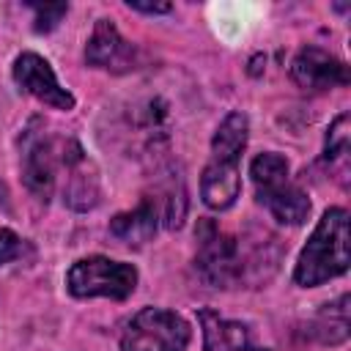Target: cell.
<instances>
[{"instance_id": "1", "label": "cell", "mask_w": 351, "mask_h": 351, "mask_svg": "<svg viewBox=\"0 0 351 351\" xmlns=\"http://www.w3.org/2000/svg\"><path fill=\"white\" fill-rule=\"evenodd\" d=\"M195 239V271L211 288H255L274 274L280 261V247L274 236L228 233L208 217L197 222Z\"/></svg>"}, {"instance_id": "2", "label": "cell", "mask_w": 351, "mask_h": 351, "mask_svg": "<svg viewBox=\"0 0 351 351\" xmlns=\"http://www.w3.org/2000/svg\"><path fill=\"white\" fill-rule=\"evenodd\" d=\"M351 252H348V211L332 206L321 214L318 225L313 228L307 244L302 247L293 282L302 288H315L326 280H335L348 271Z\"/></svg>"}, {"instance_id": "3", "label": "cell", "mask_w": 351, "mask_h": 351, "mask_svg": "<svg viewBox=\"0 0 351 351\" xmlns=\"http://www.w3.org/2000/svg\"><path fill=\"white\" fill-rule=\"evenodd\" d=\"M258 203L282 225H302L310 217L307 192L291 178V165L277 151H263L250 162Z\"/></svg>"}, {"instance_id": "4", "label": "cell", "mask_w": 351, "mask_h": 351, "mask_svg": "<svg viewBox=\"0 0 351 351\" xmlns=\"http://www.w3.org/2000/svg\"><path fill=\"white\" fill-rule=\"evenodd\" d=\"M137 269L123 261H112L104 255H88L71 263L66 271V291L74 299H115L123 302L137 288Z\"/></svg>"}, {"instance_id": "5", "label": "cell", "mask_w": 351, "mask_h": 351, "mask_svg": "<svg viewBox=\"0 0 351 351\" xmlns=\"http://www.w3.org/2000/svg\"><path fill=\"white\" fill-rule=\"evenodd\" d=\"M192 329L176 313L165 307H143L121 332V351H184Z\"/></svg>"}, {"instance_id": "6", "label": "cell", "mask_w": 351, "mask_h": 351, "mask_svg": "<svg viewBox=\"0 0 351 351\" xmlns=\"http://www.w3.org/2000/svg\"><path fill=\"white\" fill-rule=\"evenodd\" d=\"M60 151H63V137H52L41 118H33L22 134V181L36 195V200H49L55 186H58V173H60Z\"/></svg>"}, {"instance_id": "7", "label": "cell", "mask_w": 351, "mask_h": 351, "mask_svg": "<svg viewBox=\"0 0 351 351\" xmlns=\"http://www.w3.org/2000/svg\"><path fill=\"white\" fill-rule=\"evenodd\" d=\"M60 170H63V203L74 211H90L101 200V181L96 165L88 159L82 145L74 137H63L60 151Z\"/></svg>"}, {"instance_id": "8", "label": "cell", "mask_w": 351, "mask_h": 351, "mask_svg": "<svg viewBox=\"0 0 351 351\" xmlns=\"http://www.w3.org/2000/svg\"><path fill=\"white\" fill-rule=\"evenodd\" d=\"M11 74H14V82L19 85L22 93H27V96H33V99H38V101H44V104H49L55 110H66V112L74 110V104H77L74 93L66 90L58 82L49 60L41 58L38 52H22V55H16Z\"/></svg>"}, {"instance_id": "9", "label": "cell", "mask_w": 351, "mask_h": 351, "mask_svg": "<svg viewBox=\"0 0 351 351\" xmlns=\"http://www.w3.org/2000/svg\"><path fill=\"white\" fill-rule=\"evenodd\" d=\"M291 77L302 90H329L351 82L346 60L321 47H302L291 60Z\"/></svg>"}, {"instance_id": "10", "label": "cell", "mask_w": 351, "mask_h": 351, "mask_svg": "<svg viewBox=\"0 0 351 351\" xmlns=\"http://www.w3.org/2000/svg\"><path fill=\"white\" fill-rule=\"evenodd\" d=\"M85 63L93 69L123 74L137 66V49L121 36L112 19H96L93 33L85 44Z\"/></svg>"}, {"instance_id": "11", "label": "cell", "mask_w": 351, "mask_h": 351, "mask_svg": "<svg viewBox=\"0 0 351 351\" xmlns=\"http://www.w3.org/2000/svg\"><path fill=\"white\" fill-rule=\"evenodd\" d=\"M241 195V176H239V159L211 156L200 176V197L208 208L225 211L236 203Z\"/></svg>"}, {"instance_id": "12", "label": "cell", "mask_w": 351, "mask_h": 351, "mask_svg": "<svg viewBox=\"0 0 351 351\" xmlns=\"http://www.w3.org/2000/svg\"><path fill=\"white\" fill-rule=\"evenodd\" d=\"M203 329V348L206 351H269L252 340V332L241 321L222 318L217 310L203 307L197 313Z\"/></svg>"}, {"instance_id": "13", "label": "cell", "mask_w": 351, "mask_h": 351, "mask_svg": "<svg viewBox=\"0 0 351 351\" xmlns=\"http://www.w3.org/2000/svg\"><path fill=\"white\" fill-rule=\"evenodd\" d=\"M159 203L156 197H143L134 208L118 211L110 219V236L129 244V247H143L148 244L156 230H159Z\"/></svg>"}, {"instance_id": "14", "label": "cell", "mask_w": 351, "mask_h": 351, "mask_svg": "<svg viewBox=\"0 0 351 351\" xmlns=\"http://www.w3.org/2000/svg\"><path fill=\"white\" fill-rule=\"evenodd\" d=\"M348 112L337 115L329 129H326V143H324V165L329 173L346 186L348 184V165H351V126H348Z\"/></svg>"}, {"instance_id": "15", "label": "cell", "mask_w": 351, "mask_h": 351, "mask_svg": "<svg viewBox=\"0 0 351 351\" xmlns=\"http://www.w3.org/2000/svg\"><path fill=\"white\" fill-rule=\"evenodd\" d=\"M247 137H250V121L244 112L233 110L228 112L214 137H211V156H225V159H241L244 148H247Z\"/></svg>"}, {"instance_id": "16", "label": "cell", "mask_w": 351, "mask_h": 351, "mask_svg": "<svg viewBox=\"0 0 351 351\" xmlns=\"http://www.w3.org/2000/svg\"><path fill=\"white\" fill-rule=\"evenodd\" d=\"M313 332L321 343H343L348 337V296L343 293L335 304H326L321 315L313 321Z\"/></svg>"}, {"instance_id": "17", "label": "cell", "mask_w": 351, "mask_h": 351, "mask_svg": "<svg viewBox=\"0 0 351 351\" xmlns=\"http://www.w3.org/2000/svg\"><path fill=\"white\" fill-rule=\"evenodd\" d=\"M33 8V30L36 33H49L58 27V22L69 14V3H30Z\"/></svg>"}, {"instance_id": "18", "label": "cell", "mask_w": 351, "mask_h": 351, "mask_svg": "<svg viewBox=\"0 0 351 351\" xmlns=\"http://www.w3.org/2000/svg\"><path fill=\"white\" fill-rule=\"evenodd\" d=\"M25 252H27V241L19 239L14 230L0 228V266H5V263H11V261L22 258Z\"/></svg>"}, {"instance_id": "19", "label": "cell", "mask_w": 351, "mask_h": 351, "mask_svg": "<svg viewBox=\"0 0 351 351\" xmlns=\"http://www.w3.org/2000/svg\"><path fill=\"white\" fill-rule=\"evenodd\" d=\"M126 5L132 11H143V14H167L170 11V3H134V0H129Z\"/></svg>"}]
</instances>
